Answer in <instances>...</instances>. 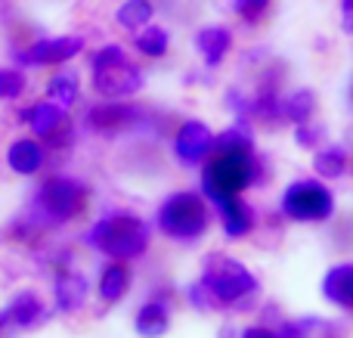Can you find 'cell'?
I'll use <instances>...</instances> for the list:
<instances>
[{"mask_svg":"<svg viewBox=\"0 0 353 338\" xmlns=\"http://www.w3.org/2000/svg\"><path fill=\"white\" fill-rule=\"evenodd\" d=\"M137 335L143 338H161L171 329V310H168L165 301H146L140 310H137Z\"/></svg>","mask_w":353,"mask_h":338,"instance_id":"obj_17","label":"cell"},{"mask_svg":"<svg viewBox=\"0 0 353 338\" xmlns=\"http://www.w3.org/2000/svg\"><path fill=\"white\" fill-rule=\"evenodd\" d=\"M319 134L323 130L316 128V124H310V121H304V124H294V140H298V146H304V149H313L319 143Z\"/></svg>","mask_w":353,"mask_h":338,"instance_id":"obj_28","label":"cell"},{"mask_svg":"<svg viewBox=\"0 0 353 338\" xmlns=\"http://www.w3.org/2000/svg\"><path fill=\"white\" fill-rule=\"evenodd\" d=\"M25 90V74L16 68H0V99H16Z\"/></svg>","mask_w":353,"mask_h":338,"instance_id":"obj_26","label":"cell"},{"mask_svg":"<svg viewBox=\"0 0 353 338\" xmlns=\"http://www.w3.org/2000/svg\"><path fill=\"white\" fill-rule=\"evenodd\" d=\"M232 10L239 12V19H245L248 25H257L270 10V0H232Z\"/></svg>","mask_w":353,"mask_h":338,"instance_id":"obj_25","label":"cell"},{"mask_svg":"<svg viewBox=\"0 0 353 338\" xmlns=\"http://www.w3.org/2000/svg\"><path fill=\"white\" fill-rule=\"evenodd\" d=\"M87 208V186L72 177H53L37 190L34 211L47 223H65Z\"/></svg>","mask_w":353,"mask_h":338,"instance_id":"obj_7","label":"cell"},{"mask_svg":"<svg viewBox=\"0 0 353 338\" xmlns=\"http://www.w3.org/2000/svg\"><path fill=\"white\" fill-rule=\"evenodd\" d=\"M19 118L22 121L31 124V130H34L37 137H43L47 140L53 130H59L62 124H65V106L53 103V99H43V103H34L28 112H19Z\"/></svg>","mask_w":353,"mask_h":338,"instance_id":"obj_15","label":"cell"},{"mask_svg":"<svg viewBox=\"0 0 353 338\" xmlns=\"http://www.w3.org/2000/svg\"><path fill=\"white\" fill-rule=\"evenodd\" d=\"M201 286L214 295L220 308H236L251 310V304L261 295V283L257 277L242 264V261L230 258L223 252H211L201 261Z\"/></svg>","mask_w":353,"mask_h":338,"instance_id":"obj_2","label":"cell"},{"mask_svg":"<svg viewBox=\"0 0 353 338\" xmlns=\"http://www.w3.org/2000/svg\"><path fill=\"white\" fill-rule=\"evenodd\" d=\"M211 159L201 168V192L208 199L220 196H242L248 186L261 183V159H257L254 146L242 149H211Z\"/></svg>","mask_w":353,"mask_h":338,"instance_id":"obj_1","label":"cell"},{"mask_svg":"<svg viewBox=\"0 0 353 338\" xmlns=\"http://www.w3.org/2000/svg\"><path fill=\"white\" fill-rule=\"evenodd\" d=\"M350 99H353V84H350Z\"/></svg>","mask_w":353,"mask_h":338,"instance_id":"obj_33","label":"cell"},{"mask_svg":"<svg viewBox=\"0 0 353 338\" xmlns=\"http://www.w3.org/2000/svg\"><path fill=\"white\" fill-rule=\"evenodd\" d=\"M6 323H10V320H6V310H3V314H0V329H3Z\"/></svg>","mask_w":353,"mask_h":338,"instance_id":"obj_32","label":"cell"},{"mask_svg":"<svg viewBox=\"0 0 353 338\" xmlns=\"http://www.w3.org/2000/svg\"><path fill=\"white\" fill-rule=\"evenodd\" d=\"M84 50V37L65 34V37H47V41H34L25 53H19L22 66H62V62L74 59Z\"/></svg>","mask_w":353,"mask_h":338,"instance_id":"obj_9","label":"cell"},{"mask_svg":"<svg viewBox=\"0 0 353 338\" xmlns=\"http://www.w3.org/2000/svg\"><path fill=\"white\" fill-rule=\"evenodd\" d=\"M90 66H93V90L109 99L134 97V93H140L143 84H146L143 68H137L134 62L128 59L124 47H118V43H109V47L97 50Z\"/></svg>","mask_w":353,"mask_h":338,"instance_id":"obj_5","label":"cell"},{"mask_svg":"<svg viewBox=\"0 0 353 338\" xmlns=\"http://www.w3.org/2000/svg\"><path fill=\"white\" fill-rule=\"evenodd\" d=\"M6 165L12 168L16 174H22V177H31V174H37L43 168V149L41 143L34 140H16L10 143V149H6Z\"/></svg>","mask_w":353,"mask_h":338,"instance_id":"obj_16","label":"cell"},{"mask_svg":"<svg viewBox=\"0 0 353 338\" xmlns=\"http://www.w3.org/2000/svg\"><path fill=\"white\" fill-rule=\"evenodd\" d=\"M159 230L174 242H195L208 233L211 227V208H208L201 192H174L161 202L159 215H155Z\"/></svg>","mask_w":353,"mask_h":338,"instance_id":"obj_4","label":"cell"},{"mask_svg":"<svg viewBox=\"0 0 353 338\" xmlns=\"http://www.w3.org/2000/svg\"><path fill=\"white\" fill-rule=\"evenodd\" d=\"M341 28L344 34H353V0H341Z\"/></svg>","mask_w":353,"mask_h":338,"instance_id":"obj_30","label":"cell"},{"mask_svg":"<svg viewBox=\"0 0 353 338\" xmlns=\"http://www.w3.org/2000/svg\"><path fill=\"white\" fill-rule=\"evenodd\" d=\"M47 90H50V99H53V103H59V106H65V109H68V106L78 99V72L62 68L59 74H53V78H50Z\"/></svg>","mask_w":353,"mask_h":338,"instance_id":"obj_24","label":"cell"},{"mask_svg":"<svg viewBox=\"0 0 353 338\" xmlns=\"http://www.w3.org/2000/svg\"><path fill=\"white\" fill-rule=\"evenodd\" d=\"M279 208L282 215L298 223H323L335 215V196L316 177H307L285 186V192L279 199Z\"/></svg>","mask_w":353,"mask_h":338,"instance_id":"obj_6","label":"cell"},{"mask_svg":"<svg viewBox=\"0 0 353 338\" xmlns=\"http://www.w3.org/2000/svg\"><path fill=\"white\" fill-rule=\"evenodd\" d=\"M195 50H199V56L205 59L208 68H217L220 62L226 59V53L232 50L230 28H223V25H205V28H199V34H195Z\"/></svg>","mask_w":353,"mask_h":338,"instance_id":"obj_13","label":"cell"},{"mask_svg":"<svg viewBox=\"0 0 353 338\" xmlns=\"http://www.w3.org/2000/svg\"><path fill=\"white\" fill-rule=\"evenodd\" d=\"M239 338H276V329H267V326H248Z\"/></svg>","mask_w":353,"mask_h":338,"instance_id":"obj_31","label":"cell"},{"mask_svg":"<svg viewBox=\"0 0 353 338\" xmlns=\"http://www.w3.org/2000/svg\"><path fill=\"white\" fill-rule=\"evenodd\" d=\"M276 338H307V323L304 320H288L276 329Z\"/></svg>","mask_w":353,"mask_h":338,"instance_id":"obj_29","label":"cell"},{"mask_svg":"<svg viewBox=\"0 0 353 338\" xmlns=\"http://www.w3.org/2000/svg\"><path fill=\"white\" fill-rule=\"evenodd\" d=\"M99 298L105 304H118L130 292V270L124 261H112L103 273H99Z\"/></svg>","mask_w":353,"mask_h":338,"instance_id":"obj_18","label":"cell"},{"mask_svg":"<svg viewBox=\"0 0 353 338\" xmlns=\"http://www.w3.org/2000/svg\"><path fill=\"white\" fill-rule=\"evenodd\" d=\"M186 298H189V304H192L195 310H217V308H220V304L214 301V295H211V292H208L201 283H192V286H189V289H186Z\"/></svg>","mask_w":353,"mask_h":338,"instance_id":"obj_27","label":"cell"},{"mask_svg":"<svg viewBox=\"0 0 353 338\" xmlns=\"http://www.w3.org/2000/svg\"><path fill=\"white\" fill-rule=\"evenodd\" d=\"M152 16H155L152 0H124L115 12V22L128 31H140L152 22Z\"/></svg>","mask_w":353,"mask_h":338,"instance_id":"obj_21","label":"cell"},{"mask_svg":"<svg viewBox=\"0 0 353 338\" xmlns=\"http://www.w3.org/2000/svg\"><path fill=\"white\" fill-rule=\"evenodd\" d=\"M87 292H90V283H87L84 273H78V270H62L59 277H56V286H53L56 308H59L62 314H74V310L84 308Z\"/></svg>","mask_w":353,"mask_h":338,"instance_id":"obj_12","label":"cell"},{"mask_svg":"<svg viewBox=\"0 0 353 338\" xmlns=\"http://www.w3.org/2000/svg\"><path fill=\"white\" fill-rule=\"evenodd\" d=\"M211 205L217 208L223 233L230 236V239H245V236L254 230V223H257L254 208H251L242 196H220V199H214Z\"/></svg>","mask_w":353,"mask_h":338,"instance_id":"obj_10","label":"cell"},{"mask_svg":"<svg viewBox=\"0 0 353 338\" xmlns=\"http://www.w3.org/2000/svg\"><path fill=\"white\" fill-rule=\"evenodd\" d=\"M214 149V130L205 121H183L174 134V155L180 165L195 168L211 155Z\"/></svg>","mask_w":353,"mask_h":338,"instance_id":"obj_8","label":"cell"},{"mask_svg":"<svg viewBox=\"0 0 353 338\" xmlns=\"http://www.w3.org/2000/svg\"><path fill=\"white\" fill-rule=\"evenodd\" d=\"M140 118H143V112L137 109V106L103 103V106H93L84 121H87V128L97 130V134H118V130L134 128Z\"/></svg>","mask_w":353,"mask_h":338,"instance_id":"obj_11","label":"cell"},{"mask_svg":"<svg viewBox=\"0 0 353 338\" xmlns=\"http://www.w3.org/2000/svg\"><path fill=\"white\" fill-rule=\"evenodd\" d=\"M6 320H10L12 326H19V329L37 326V323L43 320V304H41V298H37L34 292H22V295H16V298L10 301V308H6Z\"/></svg>","mask_w":353,"mask_h":338,"instance_id":"obj_19","label":"cell"},{"mask_svg":"<svg viewBox=\"0 0 353 338\" xmlns=\"http://www.w3.org/2000/svg\"><path fill=\"white\" fill-rule=\"evenodd\" d=\"M149 236L152 233H149L146 221L118 211V215H105L103 221L93 223L90 233H87V246L115 261H134L140 255H146Z\"/></svg>","mask_w":353,"mask_h":338,"instance_id":"obj_3","label":"cell"},{"mask_svg":"<svg viewBox=\"0 0 353 338\" xmlns=\"http://www.w3.org/2000/svg\"><path fill=\"white\" fill-rule=\"evenodd\" d=\"M313 171L323 180H338L347 171V152L341 146H323L313 155Z\"/></svg>","mask_w":353,"mask_h":338,"instance_id":"obj_22","label":"cell"},{"mask_svg":"<svg viewBox=\"0 0 353 338\" xmlns=\"http://www.w3.org/2000/svg\"><path fill=\"white\" fill-rule=\"evenodd\" d=\"M323 298L335 308L353 310V264H335L323 277Z\"/></svg>","mask_w":353,"mask_h":338,"instance_id":"obj_14","label":"cell"},{"mask_svg":"<svg viewBox=\"0 0 353 338\" xmlns=\"http://www.w3.org/2000/svg\"><path fill=\"white\" fill-rule=\"evenodd\" d=\"M134 43H137V50H140L143 56L159 59V56H165L168 47H171V34H168L165 28H159V25H146V28L137 31Z\"/></svg>","mask_w":353,"mask_h":338,"instance_id":"obj_23","label":"cell"},{"mask_svg":"<svg viewBox=\"0 0 353 338\" xmlns=\"http://www.w3.org/2000/svg\"><path fill=\"white\" fill-rule=\"evenodd\" d=\"M313 109H316V93L307 90V87H301V90L288 93V97L282 99V121L304 124V121L313 118Z\"/></svg>","mask_w":353,"mask_h":338,"instance_id":"obj_20","label":"cell"}]
</instances>
